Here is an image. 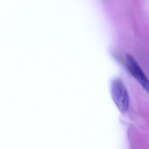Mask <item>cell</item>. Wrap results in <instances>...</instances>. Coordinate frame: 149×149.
I'll return each mask as SVG.
<instances>
[{"mask_svg": "<svg viewBox=\"0 0 149 149\" xmlns=\"http://www.w3.org/2000/svg\"><path fill=\"white\" fill-rule=\"evenodd\" d=\"M111 96L119 110L125 113L129 109L130 97L123 82L119 78L112 80L111 85Z\"/></svg>", "mask_w": 149, "mask_h": 149, "instance_id": "cell-1", "label": "cell"}, {"mask_svg": "<svg viewBox=\"0 0 149 149\" xmlns=\"http://www.w3.org/2000/svg\"><path fill=\"white\" fill-rule=\"evenodd\" d=\"M126 64L132 75L149 94V80L135 58L129 54L126 55Z\"/></svg>", "mask_w": 149, "mask_h": 149, "instance_id": "cell-2", "label": "cell"}]
</instances>
